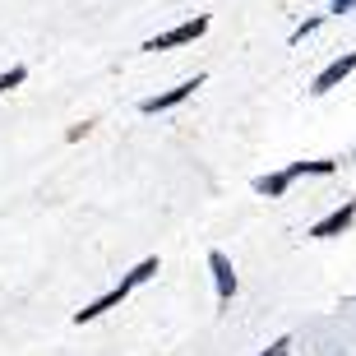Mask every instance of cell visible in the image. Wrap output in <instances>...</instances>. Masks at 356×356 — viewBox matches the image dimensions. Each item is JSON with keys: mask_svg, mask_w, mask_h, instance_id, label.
<instances>
[{"mask_svg": "<svg viewBox=\"0 0 356 356\" xmlns=\"http://www.w3.org/2000/svg\"><path fill=\"white\" fill-rule=\"evenodd\" d=\"M158 273V259H144V264H134L130 273L120 277V287H111L106 291V296H97V301H88L83 305V310H74V324H88V319H97V315H106V310H116L120 301H125V296H130L134 287H139V282H148V277Z\"/></svg>", "mask_w": 356, "mask_h": 356, "instance_id": "1", "label": "cell"}, {"mask_svg": "<svg viewBox=\"0 0 356 356\" xmlns=\"http://www.w3.org/2000/svg\"><path fill=\"white\" fill-rule=\"evenodd\" d=\"M209 33V14H195V19H185V24H176L172 33H162V38H148L144 51H172V47H185V42H199Z\"/></svg>", "mask_w": 356, "mask_h": 356, "instance_id": "2", "label": "cell"}, {"mask_svg": "<svg viewBox=\"0 0 356 356\" xmlns=\"http://www.w3.org/2000/svg\"><path fill=\"white\" fill-rule=\"evenodd\" d=\"M195 88H204V74H195V79L176 83V88L158 92V97H144V102H139V111H144V116H158V111H172V106H181V102H185V97H195Z\"/></svg>", "mask_w": 356, "mask_h": 356, "instance_id": "3", "label": "cell"}, {"mask_svg": "<svg viewBox=\"0 0 356 356\" xmlns=\"http://www.w3.org/2000/svg\"><path fill=\"white\" fill-rule=\"evenodd\" d=\"M356 222V199H343V209H333L329 218H319L315 227H310V236L315 241H329V236H343L347 227Z\"/></svg>", "mask_w": 356, "mask_h": 356, "instance_id": "4", "label": "cell"}, {"mask_svg": "<svg viewBox=\"0 0 356 356\" xmlns=\"http://www.w3.org/2000/svg\"><path fill=\"white\" fill-rule=\"evenodd\" d=\"M352 70H356V51L338 56L333 65H324V70L315 74V83H310V92H315V97H324V92H329V88H338V83H343L347 74H352Z\"/></svg>", "mask_w": 356, "mask_h": 356, "instance_id": "5", "label": "cell"}, {"mask_svg": "<svg viewBox=\"0 0 356 356\" xmlns=\"http://www.w3.org/2000/svg\"><path fill=\"white\" fill-rule=\"evenodd\" d=\"M209 268H213V282H218V301H232L236 296V273H232V259L222 250H209Z\"/></svg>", "mask_w": 356, "mask_h": 356, "instance_id": "6", "label": "cell"}, {"mask_svg": "<svg viewBox=\"0 0 356 356\" xmlns=\"http://www.w3.org/2000/svg\"><path fill=\"white\" fill-rule=\"evenodd\" d=\"M291 176L287 172H273V176H254V195H268V199H282L287 195Z\"/></svg>", "mask_w": 356, "mask_h": 356, "instance_id": "7", "label": "cell"}, {"mask_svg": "<svg viewBox=\"0 0 356 356\" xmlns=\"http://www.w3.org/2000/svg\"><path fill=\"white\" fill-rule=\"evenodd\" d=\"M24 79H28V70H24V65H14L10 74H0V92H10V88H19V83H24Z\"/></svg>", "mask_w": 356, "mask_h": 356, "instance_id": "8", "label": "cell"}, {"mask_svg": "<svg viewBox=\"0 0 356 356\" xmlns=\"http://www.w3.org/2000/svg\"><path fill=\"white\" fill-rule=\"evenodd\" d=\"M319 24H324V19H319V14H315V19H305V24L296 28V33H291V42H305V33H315Z\"/></svg>", "mask_w": 356, "mask_h": 356, "instance_id": "9", "label": "cell"}, {"mask_svg": "<svg viewBox=\"0 0 356 356\" xmlns=\"http://www.w3.org/2000/svg\"><path fill=\"white\" fill-rule=\"evenodd\" d=\"M88 130H92V120H83V125H70V130H65V139H70V144H79V139H83Z\"/></svg>", "mask_w": 356, "mask_h": 356, "instance_id": "10", "label": "cell"}, {"mask_svg": "<svg viewBox=\"0 0 356 356\" xmlns=\"http://www.w3.org/2000/svg\"><path fill=\"white\" fill-rule=\"evenodd\" d=\"M287 352H291V343H287V338H277V343H273V347H264L259 356H287Z\"/></svg>", "mask_w": 356, "mask_h": 356, "instance_id": "11", "label": "cell"}, {"mask_svg": "<svg viewBox=\"0 0 356 356\" xmlns=\"http://www.w3.org/2000/svg\"><path fill=\"white\" fill-rule=\"evenodd\" d=\"M356 10V0H333L329 5V14H352Z\"/></svg>", "mask_w": 356, "mask_h": 356, "instance_id": "12", "label": "cell"}]
</instances>
